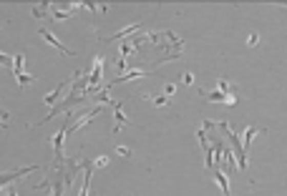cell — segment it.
I'll return each instance as SVG.
<instances>
[{
    "mask_svg": "<svg viewBox=\"0 0 287 196\" xmlns=\"http://www.w3.org/2000/svg\"><path fill=\"white\" fill-rule=\"evenodd\" d=\"M141 26L139 23H134V26H129V28H124V30H118V33H114L111 38H106V43H111V40H118V38H124V35H131L134 30H139Z\"/></svg>",
    "mask_w": 287,
    "mask_h": 196,
    "instance_id": "obj_7",
    "label": "cell"
},
{
    "mask_svg": "<svg viewBox=\"0 0 287 196\" xmlns=\"http://www.w3.org/2000/svg\"><path fill=\"white\" fill-rule=\"evenodd\" d=\"M5 118H8V111H5V108H0V126H5Z\"/></svg>",
    "mask_w": 287,
    "mask_h": 196,
    "instance_id": "obj_21",
    "label": "cell"
},
{
    "mask_svg": "<svg viewBox=\"0 0 287 196\" xmlns=\"http://www.w3.org/2000/svg\"><path fill=\"white\" fill-rule=\"evenodd\" d=\"M219 128H222V134L230 139V143H232V148H234V154H237V159H239V168H247V151H244V146H242V141L237 139L234 134L230 131V126L222 121V123H217Z\"/></svg>",
    "mask_w": 287,
    "mask_h": 196,
    "instance_id": "obj_1",
    "label": "cell"
},
{
    "mask_svg": "<svg viewBox=\"0 0 287 196\" xmlns=\"http://www.w3.org/2000/svg\"><path fill=\"white\" fill-rule=\"evenodd\" d=\"M48 8H51V5H48V3H43V8H40V5H38V8H33V15H35V18H46V15H48V13H46Z\"/></svg>",
    "mask_w": 287,
    "mask_h": 196,
    "instance_id": "obj_11",
    "label": "cell"
},
{
    "mask_svg": "<svg viewBox=\"0 0 287 196\" xmlns=\"http://www.w3.org/2000/svg\"><path fill=\"white\" fill-rule=\"evenodd\" d=\"M98 103H111L109 93H104V91H101V93H98Z\"/></svg>",
    "mask_w": 287,
    "mask_h": 196,
    "instance_id": "obj_17",
    "label": "cell"
},
{
    "mask_svg": "<svg viewBox=\"0 0 287 196\" xmlns=\"http://www.w3.org/2000/svg\"><path fill=\"white\" fill-rule=\"evenodd\" d=\"M174 91H176V85H174V83H169V85H167V88H164V93H167V98H169V96H172Z\"/></svg>",
    "mask_w": 287,
    "mask_h": 196,
    "instance_id": "obj_19",
    "label": "cell"
},
{
    "mask_svg": "<svg viewBox=\"0 0 287 196\" xmlns=\"http://www.w3.org/2000/svg\"><path fill=\"white\" fill-rule=\"evenodd\" d=\"M116 154H121V156L131 159V148H126V146H118V148H116Z\"/></svg>",
    "mask_w": 287,
    "mask_h": 196,
    "instance_id": "obj_14",
    "label": "cell"
},
{
    "mask_svg": "<svg viewBox=\"0 0 287 196\" xmlns=\"http://www.w3.org/2000/svg\"><path fill=\"white\" fill-rule=\"evenodd\" d=\"M257 40H259V35H257V33H250V40H247V43H250V46H255Z\"/></svg>",
    "mask_w": 287,
    "mask_h": 196,
    "instance_id": "obj_20",
    "label": "cell"
},
{
    "mask_svg": "<svg viewBox=\"0 0 287 196\" xmlns=\"http://www.w3.org/2000/svg\"><path fill=\"white\" fill-rule=\"evenodd\" d=\"M23 63H26L23 53H15V58H13V73H15V81H18L20 85H28V83H33L35 78H33V76H26V71H23Z\"/></svg>",
    "mask_w": 287,
    "mask_h": 196,
    "instance_id": "obj_2",
    "label": "cell"
},
{
    "mask_svg": "<svg viewBox=\"0 0 287 196\" xmlns=\"http://www.w3.org/2000/svg\"><path fill=\"white\" fill-rule=\"evenodd\" d=\"M181 81H184V83L189 85V83H192V81H194V76H192V73H187V76H184V78H181Z\"/></svg>",
    "mask_w": 287,
    "mask_h": 196,
    "instance_id": "obj_22",
    "label": "cell"
},
{
    "mask_svg": "<svg viewBox=\"0 0 287 196\" xmlns=\"http://www.w3.org/2000/svg\"><path fill=\"white\" fill-rule=\"evenodd\" d=\"M8 196H18V189H8Z\"/></svg>",
    "mask_w": 287,
    "mask_h": 196,
    "instance_id": "obj_23",
    "label": "cell"
},
{
    "mask_svg": "<svg viewBox=\"0 0 287 196\" xmlns=\"http://www.w3.org/2000/svg\"><path fill=\"white\" fill-rule=\"evenodd\" d=\"M40 35H43V40H46V43H51V46L56 48L58 53H63V56H73V51H71V48H66V46H63V43H60V40H58L48 28H40Z\"/></svg>",
    "mask_w": 287,
    "mask_h": 196,
    "instance_id": "obj_3",
    "label": "cell"
},
{
    "mask_svg": "<svg viewBox=\"0 0 287 196\" xmlns=\"http://www.w3.org/2000/svg\"><path fill=\"white\" fill-rule=\"evenodd\" d=\"M257 134H259V131H257V128H255V126H250V128L244 131V139H242V146H244V151L250 148V143H252V139H255Z\"/></svg>",
    "mask_w": 287,
    "mask_h": 196,
    "instance_id": "obj_9",
    "label": "cell"
},
{
    "mask_svg": "<svg viewBox=\"0 0 287 196\" xmlns=\"http://www.w3.org/2000/svg\"><path fill=\"white\" fill-rule=\"evenodd\" d=\"M141 76H149V73H141V71H129L124 76H118L114 83H124V81H134V78H141Z\"/></svg>",
    "mask_w": 287,
    "mask_h": 196,
    "instance_id": "obj_8",
    "label": "cell"
},
{
    "mask_svg": "<svg viewBox=\"0 0 287 196\" xmlns=\"http://www.w3.org/2000/svg\"><path fill=\"white\" fill-rule=\"evenodd\" d=\"M0 66H13V58H8L5 53H0Z\"/></svg>",
    "mask_w": 287,
    "mask_h": 196,
    "instance_id": "obj_16",
    "label": "cell"
},
{
    "mask_svg": "<svg viewBox=\"0 0 287 196\" xmlns=\"http://www.w3.org/2000/svg\"><path fill=\"white\" fill-rule=\"evenodd\" d=\"M131 51H134V43H124V46H121V51H118V53H121V58H124V60H126V56H129V53H131Z\"/></svg>",
    "mask_w": 287,
    "mask_h": 196,
    "instance_id": "obj_13",
    "label": "cell"
},
{
    "mask_svg": "<svg viewBox=\"0 0 287 196\" xmlns=\"http://www.w3.org/2000/svg\"><path fill=\"white\" fill-rule=\"evenodd\" d=\"M38 166H26V168H15V171H8V173H0V189L5 186V184H10V181H15V179H20V176H26L30 171H35Z\"/></svg>",
    "mask_w": 287,
    "mask_h": 196,
    "instance_id": "obj_4",
    "label": "cell"
},
{
    "mask_svg": "<svg viewBox=\"0 0 287 196\" xmlns=\"http://www.w3.org/2000/svg\"><path fill=\"white\" fill-rule=\"evenodd\" d=\"M154 103H156V106H167V103H169V98H167V96H156V98H154Z\"/></svg>",
    "mask_w": 287,
    "mask_h": 196,
    "instance_id": "obj_15",
    "label": "cell"
},
{
    "mask_svg": "<svg viewBox=\"0 0 287 196\" xmlns=\"http://www.w3.org/2000/svg\"><path fill=\"white\" fill-rule=\"evenodd\" d=\"M212 176H214V181L222 186V191H224V196H230V181H227V176H224V171L219 166L212 168Z\"/></svg>",
    "mask_w": 287,
    "mask_h": 196,
    "instance_id": "obj_5",
    "label": "cell"
},
{
    "mask_svg": "<svg viewBox=\"0 0 287 196\" xmlns=\"http://www.w3.org/2000/svg\"><path fill=\"white\" fill-rule=\"evenodd\" d=\"M219 91H222L224 96H232V93H234V85H232L230 81H224V78H219Z\"/></svg>",
    "mask_w": 287,
    "mask_h": 196,
    "instance_id": "obj_10",
    "label": "cell"
},
{
    "mask_svg": "<svg viewBox=\"0 0 287 196\" xmlns=\"http://www.w3.org/2000/svg\"><path fill=\"white\" fill-rule=\"evenodd\" d=\"M71 15H73L71 10H53V18H56V20H68Z\"/></svg>",
    "mask_w": 287,
    "mask_h": 196,
    "instance_id": "obj_12",
    "label": "cell"
},
{
    "mask_svg": "<svg viewBox=\"0 0 287 196\" xmlns=\"http://www.w3.org/2000/svg\"><path fill=\"white\" fill-rule=\"evenodd\" d=\"M106 164H109V159H106V156H98V159L93 161V166H106Z\"/></svg>",
    "mask_w": 287,
    "mask_h": 196,
    "instance_id": "obj_18",
    "label": "cell"
},
{
    "mask_svg": "<svg viewBox=\"0 0 287 196\" xmlns=\"http://www.w3.org/2000/svg\"><path fill=\"white\" fill-rule=\"evenodd\" d=\"M63 91H66V83H58V85H56V91L46 96V106H56V101L60 98V96H63Z\"/></svg>",
    "mask_w": 287,
    "mask_h": 196,
    "instance_id": "obj_6",
    "label": "cell"
}]
</instances>
